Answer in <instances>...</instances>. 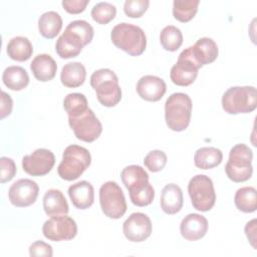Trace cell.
I'll return each mask as SVG.
<instances>
[{
    "label": "cell",
    "instance_id": "7",
    "mask_svg": "<svg viewBox=\"0 0 257 257\" xmlns=\"http://www.w3.org/2000/svg\"><path fill=\"white\" fill-rule=\"evenodd\" d=\"M188 193L193 207L201 212L210 211L216 202L213 181L206 175L194 176L188 184Z\"/></svg>",
    "mask_w": 257,
    "mask_h": 257
},
{
    "label": "cell",
    "instance_id": "27",
    "mask_svg": "<svg viewBox=\"0 0 257 257\" xmlns=\"http://www.w3.org/2000/svg\"><path fill=\"white\" fill-rule=\"evenodd\" d=\"M8 56L16 61H26L33 53L30 40L24 36H16L10 39L6 48Z\"/></svg>",
    "mask_w": 257,
    "mask_h": 257
},
{
    "label": "cell",
    "instance_id": "12",
    "mask_svg": "<svg viewBox=\"0 0 257 257\" xmlns=\"http://www.w3.org/2000/svg\"><path fill=\"white\" fill-rule=\"evenodd\" d=\"M55 164V157L50 150L37 149L31 155L24 156L22 168L25 173L33 177H41L48 174Z\"/></svg>",
    "mask_w": 257,
    "mask_h": 257
},
{
    "label": "cell",
    "instance_id": "19",
    "mask_svg": "<svg viewBox=\"0 0 257 257\" xmlns=\"http://www.w3.org/2000/svg\"><path fill=\"white\" fill-rule=\"evenodd\" d=\"M68 196L75 208L85 210L93 204L94 190L89 182L80 181L69 186Z\"/></svg>",
    "mask_w": 257,
    "mask_h": 257
},
{
    "label": "cell",
    "instance_id": "24",
    "mask_svg": "<svg viewBox=\"0 0 257 257\" xmlns=\"http://www.w3.org/2000/svg\"><path fill=\"white\" fill-rule=\"evenodd\" d=\"M121 181L128 192L144 187L149 183V175L145 169L138 165H131L122 169Z\"/></svg>",
    "mask_w": 257,
    "mask_h": 257
},
{
    "label": "cell",
    "instance_id": "31",
    "mask_svg": "<svg viewBox=\"0 0 257 257\" xmlns=\"http://www.w3.org/2000/svg\"><path fill=\"white\" fill-rule=\"evenodd\" d=\"M160 42L165 50L174 52L178 50L183 43L182 31L174 25H168L164 27L160 33Z\"/></svg>",
    "mask_w": 257,
    "mask_h": 257
},
{
    "label": "cell",
    "instance_id": "23",
    "mask_svg": "<svg viewBox=\"0 0 257 257\" xmlns=\"http://www.w3.org/2000/svg\"><path fill=\"white\" fill-rule=\"evenodd\" d=\"M86 77V70L80 62L66 63L60 72L61 83L66 87H78L83 84Z\"/></svg>",
    "mask_w": 257,
    "mask_h": 257
},
{
    "label": "cell",
    "instance_id": "30",
    "mask_svg": "<svg viewBox=\"0 0 257 257\" xmlns=\"http://www.w3.org/2000/svg\"><path fill=\"white\" fill-rule=\"evenodd\" d=\"M199 3V0H175L173 3L174 18L183 23L189 22L195 17Z\"/></svg>",
    "mask_w": 257,
    "mask_h": 257
},
{
    "label": "cell",
    "instance_id": "15",
    "mask_svg": "<svg viewBox=\"0 0 257 257\" xmlns=\"http://www.w3.org/2000/svg\"><path fill=\"white\" fill-rule=\"evenodd\" d=\"M166 82L156 75H145L137 83L138 94L147 101H159L166 93Z\"/></svg>",
    "mask_w": 257,
    "mask_h": 257
},
{
    "label": "cell",
    "instance_id": "6",
    "mask_svg": "<svg viewBox=\"0 0 257 257\" xmlns=\"http://www.w3.org/2000/svg\"><path fill=\"white\" fill-rule=\"evenodd\" d=\"M253 153L245 144L235 145L229 153V159L225 166L227 177L235 182L242 183L248 181L253 173L252 167Z\"/></svg>",
    "mask_w": 257,
    "mask_h": 257
},
{
    "label": "cell",
    "instance_id": "18",
    "mask_svg": "<svg viewBox=\"0 0 257 257\" xmlns=\"http://www.w3.org/2000/svg\"><path fill=\"white\" fill-rule=\"evenodd\" d=\"M83 46L84 44L78 35L65 29L56 40L55 50L58 56L67 59L77 56L81 52Z\"/></svg>",
    "mask_w": 257,
    "mask_h": 257
},
{
    "label": "cell",
    "instance_id": "9",
    "mask_svg": "<svg viewBox=\"0 0 257 257\" xmlns=\"http://www.w3.org/2000/svg\"><path fill=\"white\" fill-rule=\"evenodd\" d=\"M68 123L75 137L85 143L94 142L102 132L101 122L90 108L78 115L69 116Z\"/></svg>",
    "mask_w": 257,
    "mask_h": 257
},
{
    "label": "cell",
    "instance_id": "22",
    "mask_svg": "<svg viewBox=\"0 0 257 257\" xmlns=\"http://www.w3.org/2000/svg\"><path fill=\"white\" fill-rule=\"evenodd\" d=\"M43 209L45 214L50 217L55 215H65L69 211L64 195L57 189H50L44 194Z\"/></svg>",
    "mask_w": 257,
    "mask_h": 257
},
{
    "label": "cell",
    "instance_id": "32",
    "mask_svg": "<svg viewBox=\"0 0 257 257\" xmlns=\"http://www.w3.org/2000/svg\"><path fill=\"white\" fill-rule=\"evenodd\" d=\"M63 107L68 117L78 115L89 108L85 95L79 92L68 93L64 97Z\"/></svg>",
    "mask_w": 257,
    "mask_h": 257
},
{
    "label": "cell",
    "instance_id": "40",
    "mask_svg": "<svg viewBox=\"0 0 257 257\" xmlns=\"http://www.w3.org/2000/svg\"><path fill=\"white\" fill-rule=\"evenodd\" d=\"M88 3L89 0H63L61 2V5L68 13L78 14L85 10Z\"/></svg>",
    "mask_w": 257,
    "mask_h": 257
},
{
    "label": "cell",
    "instance_id": "11",
    "mask_svg": "<svg viewBox=\"0 0 257 257\" xmlns=\"http://www.w3.org/2000/svg\"><path fill=\"white\" fill-rule=\"evenodd\" d=\"M200 68L201 66L195 62L188 47L180 53L178 61L171 68V80L176 85L188 86L196 80Z\"/></svg>",
    "mask_w": 257,
    "mask_h": 257
},
{
    "label": "cell",
    "instance_id": "42",
    "mask_svg": "<svg viewBox=\"0 0 257 257\" xmlns=\"http://www.w3.org/2000/svg\"><path fill=\"white\" fill-rule=\"evenodd\" d=\"M245 234L250 244L256 249V219L249 221L245 226Z\"/></svg>",
    "mask_w": 257,
    "mask_h": 257
},
{
    "label": "cell",
    "instance_id": "13",
    "mask_svg": "<svg viewBox=\"0 0 257 257\" xmlns=\"http://www.w3.org/2000/svg\"><path fill=\"white\" fill-rule=\"evenodd\" d=\"M38 193L39 187L36 182L30 179H20L9 188L8 198L13 206L24 208L35 203Z\"/></svg>",
    "mask_w": 257,
    "mask_h": 257
},
{
    "label": "cell",
    "instance_id": "41",
    "mask_svg": "<svg viewBox=\"0 0 257 257\" xmlns=\"http://www.w3.org/2000/svg\"><path fill=\"white\" fill-rule=\"evenodd\" d=\"M13 100L11 96L5 91H1V105H0V117L3 119L10 115L12 112Z\"/></svg>",
    "mask_w": 257,
    "mask_h": 257
},
{
    "label": "cell",
    "instance_id": "21",
    "mask_svg": "<svg viewBox=\"0 0 257 257\" xmlns=\"http://www.w3.org/2000/svg\"><path fill=\"white\" fill-rule=\"evenodd\" d=\"M30 69L34 77L42 82L49 81L54 78L57 70L55 60L49 54H38L30 63Z\"/></svg>",
    "mask_w": 257,
    "mask_h": 257
},
{
    "label": "cell",
    "instance_id": "34",
    "mask_svg": "<svg viewBox=\"0 0 257 257\" xmlns=\"http://www.w3.org/2000/svg\"><path fill=\"white\" fill-rule=\"evenodd\" d=\"M65 29L75 33L76 35H78L81 38L84 46L91 42V40L93 38V34H94L92 26L88 22H86L85 20L71 21L66 26Z\"/></svg>",
    "mask_w": 257,
    "mask_h": 257
},
{
    "label": "cell",
    "instance_id": "28",
    "mask_svg": "<svg viewBox=\"0 0 257 257\" xmlns=\"http://www.w3.org/2000/svg\"><path fill=\"white\" fill-rule=\"evenodd\" d=\"M62 28V18L55 11H47L38 19L39 33L47 39L54 38Z\"/></svg>",
    "mask_w": 257,
    "mask_h": 257
},
{
    "label": "cell",
    "instance_id": "26",
    "mask_svg": "<svg viewBox=\"0 0 257 257\" xmlns=\"http://www.w3.org/2000/svg\"><path fill=\"white\" fill-rule=\"evenodd\" d=\"M2 80L5 86L11 90H21L29 83V75L27 71L18 65L8 66L4 69Z\"/></svg>",
    "mask_w": 257,
    "mask_h": 257
},
{
    "label": "cell",
    "instance_id": "33",
    "mask_svg": "<svg viewBox=\"0 0 257 257\" xmlns=\"http://www.w3.org/2000/svg\"><path fill=\"white\" fill-rule=\"evenodd\" d=\"M91 17L98 24H107L116 15V8L108 2H98L91 9Z\"/></svg>",
    "mask_w": 257,
    "mask_h": 257
},
{
    "label": "cell",
    "instance_id": "29",
    "mask_svg": "<svg viewBox=\"0 0 257 257\" xmlns=\"http://www.w3.org/2000/svg\"><path fill=\"white\" fill-rule=\"evenodd\" d=\"M234 203L237 209L244 213H253L257 208V191L254 187H243L237 190Z\"/></svg>",
    "mask_w": 257,
    "mask_h": 257
},
{
    "label": "cell",
    "instance_id": "4",
    "mask_svg": "<svg viewBox=\"0 0 257 257\" xmlns=\"http://www.w3.org/2000/svg\"><path fill=\"white\" fill-rule=\"evenodd\" d=\"M90 164L91 156L87 149L78 145H70L63 152L57 173L62 180L73 181L78 179Z\"/></svg>",
    "mask_w": 257,
    "mask_h": 257
},
{
    "label": "cell",
    "instance_id": "38",
    "mask_svg": "<svg viewBox=\"0 0 257 257\" xmlns=\"http://www.w3.org/2000/svg\"><path fill=\"white\" fill-rule=\"evenodd\" d=\"M0 167H1V174H0V182L4 184L6 182L11 181L14 176L16 175L17 169L14 161L8 157H2L0 159Z\"/></svg>",
    "mask_w": 257,
    "mask_h": 257
},
{
    "label": "cell",
    "instance_id": "14",
    "mask_svg": "<svg viewBox=\"0 0 257 257\" xmlns=\"http://www.w3.org/2000/svg\"><path fill=\"white\" fill-rule=\"evenodd\" d=\"M153 230L151 219L148 215L136 212L124 221L122 225V232L124 237L132 242H143L148 239Z\"/></svg>",
    "mask_w": 257,
    "mask_h": 257
},
{
    "label": "cell",
    "instance_id": "3",
    "mask_svg": "<svg viewBox=\"0 0 257 257\" xmlns=\"http://www.w3.org/2000/svg\"><path fill=\"white\" fill-rule=\"evenodd\" d=\"M192 100L184 92L172 93L165 103V119L168 127L174 132L185 131L191 120Z\"/></svg>",
    "mask_w": 257,
    "mask_h": 257
},
{
    "label": "cell",
    "instance_id": "17",
    "mask_svg": "<svg viewBox=\"0 0 257 257\" xmlns=\"http://www.w3.org/2000/svg\"><path fill=\"white\" fill-rule=\"evenodd\" d=\"M189 48L193 59L201 67L205 64L214 62L219 53L217 43L209 37H202L198 39L196 43Z\"/></svg>",
    "mask_w": 257,
    "mask_h": 257
},
{
    "label": "cell",
    "instance_id": "16",
    "mask_svg": "<svg viewBox=\"0 0 257 257\" xmlns=\"http://www.w3.org/2000/svg\"><path fill=\"white\" fill-rule=\"evenodd\" d=\"M208 231V220L197 213L187 215L181 222L180 232L183 238L188 241L202 239Z\"/></svg>",
    "mask_w": 257,
    "mask_h": 257
},
{
    "label": "cell",
    "instance_id": "10",
    "mask_svg": "<svg viewBox=\"0 0 257 257\" xmlns=\"http://www.w3.org/2000/svg\"><path fill=\"white\" fill-rule=\"evenodd\" d=\"M42 233L44 237L50 241H67L76 236L77 225L75 221L66 214L55 215L44 222Z\"/></svg>",
    "mask_w": 257,
    "mask_h": 257
},
{
    "label": "cell",
    "instance_id": "36",
    "mask_svg": "<svg viewBox=\"0 0 257 257\" xmlns=\"http://www.w3.org/2000/svg\"><path fill=\"white\" fill-rule=\"evenodd\" d=\"M167 161V155L163 151L154 150L148 153V155L145 157L144 164L151 172L157 173L165 168Z\"/></svg>",
    "mask_w": 257,
    "mask_h": 257
},
{
    "label": "cell",
    "instance_id": "37",
    "mask_svg": "<svg viewBox=\"0 0 257 257\" xmlns=\"http://www.w3.org/2000/svg\"><path fill=\"white\" fill-rule=\"evenodd\" d=\"M149 0H126L123 4V11L131 18H140L148 10Z\"/></svg>",
    "mask_w": 257,
    "mask_h": 257
},
{
    "label": "cell",
    "instance_id": "2",
    "mask_svg": "<svg viewBox=\"0 0 257 257\" xmlns=\"http://www.w3.org/2000/svg\"><path fill=\"white\" fill-rule=\"evenodd\" d=\"M90 85L95 90L100 104L106 107L116 105L121 99V89L116 74L108 68L95 70L90 76Z\"/></svg>",
    "mask_w": 257,
    "mask_h": 257
},
{
    "label": "cell",
    "instance_id": "20",
    "mask_svg": "<svg viewBox=\"0 0 257 257\" xmlns=\"http://www.w3.org/2000/svg\"><path fill=\"white\" fill-rule=\"evenodd\" d=\"M184 198L181 188L176 184H168L164 187L161 193V208L169 215H174L180 212L183 207Z\"/></svg>",
    "mask_w": 257,
    "mask_h": 257
},
{
    "label": "cell",
    "instance_id": "5",
    "mask_svg": "<svg viewBox=\"0 0 257 257\" xmlns=\"http://www.w3.org/2000/svg\"><path fill=\"white\" fill-rule=\"evenodd\" d=\"M222 107L229 114L248 113L257 107V90L254 86H232L222 96Z\"/></svg>",
    "mask_w": 257,
    "mask_h": 257
},
{
    "label": "cell",
    "instance_id": "8",
    "mask_svg": "<svg viewBox=\"0 0 257 257\" xmlns=\"http://www.w3.org/2000/svg\"><path fill=\"white\" fill-rule=\"evenodd\" d=\"M99 204L102 213L110 219H119L127 209L123 192L114 181H108L101 185Z\"/></svg>",
    "mask_w": 257,
    "mask_h": 257
},
{
    "label": "cell",
    "instance_id": "35",
    "mask_svg": "<svg viewBox=\"0 0 257 257\" xmlns=\"http://www.w3.org/2000/svg\"><path fill=\"white\" fill-rule=\"evenodd\" d=\"M155 198V190L153 186L148 183L141 189L130 192V199L132 203L138 207H146L150 205Z\"/></svg>",
    "mask_w": 257,
    "mask_h": 257
},
{
    "label": "cell",
    "instance_id": "25",
    "mask_svg": "<svg viewBox=\"0 0 257 257\" xmlns=\"http://www.w3.org/2000/svg\"><path fill=\"white\" fill-rule=\"evenodd\" d=\"M223 154L221 150L214 147H203L196 151L194 156L195 166L202 170H210L222 163Z\"/></svg>",
    "mask_w": 257,
    "mask_h": 257
},
{
    "label": "cell",
    "instance_id": "39",
    "mask_svg": "<svg viewBox=\"0 0 257 257\" xmlns=\"http://www.w3.org/2000/svg\"><path fill=\"white\" fill-rule=\"evenodd\" d=\"M29 255L30 256H44L51 257L53 255L52 247L41 240L33 242L29 247Z\"/></svg>",
    "mask_w": 257,
    "mask_h": 257
},
{
    "label": "cell",
    "instance_id": "1",
    "mask_svg": "<svg viewBox=\"0 0 257 257\" xmlns=\"http://www.w3.org/2000/svg\"><path fill=\"white\" fill-rule=\"evenodd\" d=\"M110 39L117 48L132 56L143 54L147 47V36L144 30L126 22L118 23L112 28Z\"/></svg>",
    "mask_w": 257,
    "mask_h": 257
}]
</instances>
